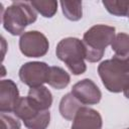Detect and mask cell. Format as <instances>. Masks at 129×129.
<instances>
[{"label":"cell","instance_id":"8fae6325","mask_svg":"<svg viewBox=\"0 0 129 129\" xmlns=\"http://www.w3.org/2000/svg\"><path fill=\"white\" fill-rule=\"evenodd\" d=\"M27 97L36 107L41 110H49V108L51 107L52 95L51 92L45 86L30 88Z\"/></svg>","mask_w":129,"mask_h":129},{"label":"cell","instance_id":"ffe728a7","mask_svg":"<svg viewBox=\"0 0 129 129\" xmlns=\"http://www.w3.org/2000/svg\"><path fill=\"white\" fill-rule=\"evenodd\" d=\"M126 129H129V127H128V128H126Z\"/></svg>","mask_w":129,"mask_h":129},{"label":"cell","instance_id":"d6986e66","mask_svg":"<svg viewBox=\"0 0 129 129\" xmlns=\"http://www.w3.org/2000/svg\"><path fill=\"white\" fill-rule=\"evenodd\" d=\"M123 94H124V96H125L127 99H129V89H128V90H126V91H124V92H123Z\"/></svg>","mask_w":129,"mask_h":129},{"label":"cell","instance_id":"3957f363","mask_svg":"<svg viewBox=\"0 0 129 129\" xmlns=\"http://www.w3.org/2000/svg\"><path fill=\"white\" fill-rule=\"evenodd\" d=\"M115 27L105 24H96L89 28L83 36V43L86 49V59L90 62H97L102 59L105 49L110 45L116 34Z\"/></svg>","mask_w":129,"mask_h":129},{"label":"cell","instance_id":"30bf717a","mask_svg":"<svg viewBox=\"0 0 129 129\" xmlns=\"http://www.w3.org/2000/svg\"><path fill=\"white\" fill-rule=\"evenodd\" d=\"M101 114L90 107L82 106L73 119L72 129H102Z\"/></svg>","mask_w":129,"mask_h":129},{"label":"cell","instance_id":"7c38bea8","mask_svg":"<svg viewBox=\"0 0 129 129\" xmlns=\"http://www.w3.org/2000/svg\"><path fill=\"white\" fill-rule=\"evenodd\" d=\"M82 106L83 104L72 93H68L60 99L58 110L62 118L69 121H73Z\"/></svg>","mask_w":129,"mask_h":129},{"label":"cell","instance_id":"ac0fdd59","mask_svg":"<svg viewBox=\"0 0 129 129\" xmlns=\"http://www.w3.org/2000/svg\"><path fill=\"white\" fill-rule=\"evenodd\" d=\"M1 129H20L19 118L13 113H0Z\"/></svg>","mask_w":129,"mask_h":129},{"label":"cell","instance_id":"2e32d148","mask_svg":"<svg viewBox=\"0 0 129 129\" xmlns=\"http://www.w3.org/2000/svg\"><path fill=\"white\" fill-rule=\"evenodd\" d=\"M102 3L110 14L115 16L129 17V1L104 0Z\"/></svg>","mask_w":129,"mask_h":129},{"label":"cell","instance_id":"5b68a950","mask_svg":"<svg viewBox=\"0 0 129 129\" xmlns=\"http://www.w3.org/2000/svg\"><path fill=\"white\" fill-rule=\"evenodd\" d=\"M13 114L23 121L28 129H46L50 122L49 110H41L36 107L28 97H21Z\"/></svg>","mask_w":129,"mask_h":129},{"label":"cell","instance_id":"9c48e42d","mask_svg":"<svg viewBox=\"0 0 129 129\" xmlns=\"http://www.w3.org/2000/svg\"><path fill=\"white\" fill-rule=\"evenodd\" d=\"M20 98L18 87L12 80H1L0 113H13Z\"/></svg>","mask_w":129,"mask_h":129},{"label":"cell","instance_id":"8992f818","mask_svg":"<svg viewBox=\"0 0 129 129\" xmlns=\"http://www.w3.org/2000/svg\"><path fill=\"white\" fill-rule=\"evenodd\" d=\"M48 48L49 42L40 31H26L19 38V49L24 56L41 57L47 53Z\"/></svg>","mask_w":129,"mask_h":129},{"label":"cell","instance_id":"4fadbf2b","mask_svg":"<svg viewBox=\"0 0 129 129\" xmlns=\"http://www.w3.org/2000/svg\"><path fill=\"white\" fill-rule=\"evenodd\" d=\"M71 82L70 75L60 67H50L49 76H48V85L56 90H62Z\"/></svg>","mask_w":129,"mask_h":129},{"label":"cell","instance_id":"e0dca14e","mask_svg":"<svg viewBox=\"0 0 129 129\" xmlns=\"http://www.w3.org/2000/svg\"><path fill=\"white\" fill-rule=\"evenodd\" d=\"M111 47L116 55L129 54V34L125 32H119L116 34L113 42L111 43Z\"/></svg>","mask_w":129,"mask_h":129},{"label":"cell","instance_id":"277c9868","mask_svg":"<svg viewBox=\"0 0 129 129\" xmlns=\"http://www.w3.org/2000/svg\"><path fill=\"white\" fill-rule=\"evenodd\" d=\"M55 54L59 60L66 63L73 75L79 76L86 72V49L81 39L77 37L62 38L56 45Z\"/></svg>","mask_w":129,"mask_h":129},{"label":"cell","instance_id":"5bb4252c","mask_svg":"<svg viewBox=\"0 0 129 129\" xmlns=\"http://www.w3.org/2000/svg\"><path fill=\"white\" fill-rule=\"evenodd\" d=\"M59 4L67 19L71 21H79L83 17L82 1H60Z\"/></svg>","mask_w":129,"mask_h":129},{"label":"cell","instance_id":"6da1fadb","mask_svg":"<svg viewBox=\"0 0 129 129\" xmlns=\"http://www.w3.org/2000/svg\"><path fill=\"white\" fill-rule=\"evenodd\" d=\"M99 77L111 93H120L129 89V54L116 55L102 61L98 67Z\"/></svg>","mask_w":129,"mask_h":129},{"label":"cell","instance_id":"52a82bcc","mask_svg":"<svg viewBox=\"0 0 129 129\" xmlns=\"http://www.w3.org/2000/svg\"><path fill=\"white\" fill-rule=\"evenodd\" d=\"M49 70L50 67L44 61H28L21 66L18 75L24 85L34 88L47 83Z\"/></svg>","mask_w":129,"mask_h":129},{"label":"cell","instance_id":"ba28073f","mask_svg":"<svg viewBox=\"0 0 129 129\" xmlns=\"http://www.w3.org/2000/svg\"><path fill=\"white\" fill-rule=\"evenodd\" d=\"M71 93L83 105H95L102 99V93L99 87L90 79H84L76 83Z\"/></svg>","mask_w":129,"mask_h":129},{"label":"cell","instance_id":"9a60e30c","mask_svg":"<svg viewBox=\"0 0 129 129\" xmlns=\"http://www.w3.org/2000/svg\"><path fill=\"white\" fill-rule=\"evenodd\" d=\"M30 4L45 18H51L57 11V2L54 0H32Z\"/></svg>","mask_w":129,"mask_h":129},{"label":"cell","instance_id":"7a4b0ae2","mask_svg":"<svg viewBox=\"0 0 129 129\" xmlns=\"http://www.w3.org/2000/svg\"><path fill=\"white\" fill-rule=\"evenodd\" d=\"M37 12L27 1H14L2 14V24L11 35H22L24 29L35 22Z\"/></svg>","mask_w":129,"mask_h":129}]
</instances>
